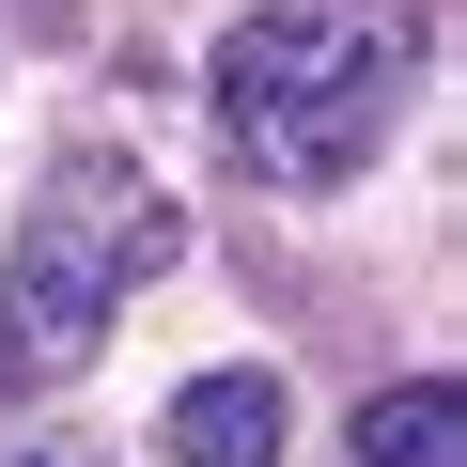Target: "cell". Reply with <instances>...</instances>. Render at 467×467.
I'll return each mask as SVG.
<instances>
[{
  "mask_svg": "<svg viewBox=\"0 0 467 467\" xmlns=\"http://www.w3.org/2000/svg\"><path fill=\"white\" fill-rule=\"evenodd\" d=\"M202 109H218V156L250 171V187L327 202V187L374 171V140L405 109V32L358 16V0H265V16L218 32Z\"/></svg>",
  "mask_w": 467,
  "mask_h": 467,
  "instance_id": "obj_1",
  "label": "cell"
},
{
  "mask_svg": "<svg viewBox=\"0 0 467 467\" xmlns=\"http://www.w3.org/2000/svg\"><path fill=\"white\" fill-rule=\"evenodd\" d=\"M187 250V202L125 156H63L32 202H16V250H0V374L16 389H63L94 374V343L125 327V296Z\"/></svg>",
  "mask_w": 467,
  "mask_h": 467,
  "instance_id": "obj_2",
  "label": "cell"
},
{
  "mask_svg": "<svg viewBox=\"0 0 467 467\" xmlns=\"http://www.w3.org/2000/svg\"><path fill=\"white\" fill-rule=\"evenodd\" d=\"M281 451H296V389L265 358H218L171 389V467H281Z\"/></svg>",
  "mask_w": 467,
  "mask_h": 467,
  "instance_id": "obj_3",
  "label": "cell"
},
{
  "mask_svg": "<svg viewBox=\"0 0 467 467\" xmlns=\"http://www.w3.org/2000/svg\"><path fill=\"white\" fill-rule=\"evenodd\" d=\"M358 467H467V389L451 374H405L358 405Z\"/></svg>",
  "mask_w": 467,
  "mask_h": 467,
  "instance_id": "obj_4",
  "label": "cell"
},
{
  "mask_svg": "<svg viewBox=\"0 0 467 467\" xmlns=\"http://www.w3.org/2000/svg\"><path fill=\"white\" fill-rule=\"evenodd\" d=\"M0 467H109V451H63V436H16V451H0Z\"/></svg>",
  "mask_w": 467,
  "mask_h": 467,
  "instance_id": "obj_5",
  "label": "cell"
}]
</instances>
